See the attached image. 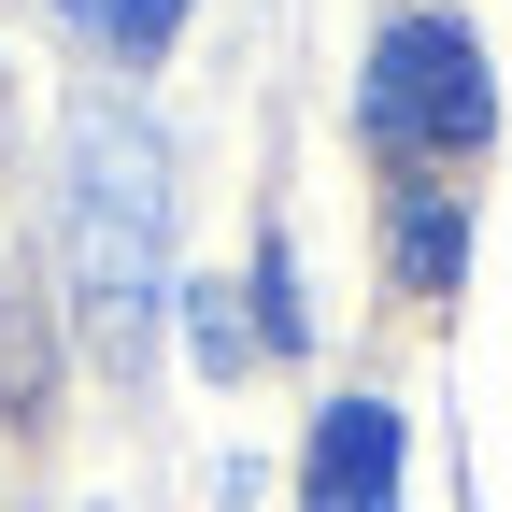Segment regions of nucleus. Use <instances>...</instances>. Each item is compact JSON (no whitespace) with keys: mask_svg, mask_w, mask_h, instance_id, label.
I'll use <instances>...</instances> for the list:
<instances>
[{"mask_svg":"<svg viewBox=\"0 0 512 512\" xmlns=\"http://www.w3.org/2000/svg\"><path fill=\"white\" fill-rule=\"evenodd\" d=\"M57 15H72L86 43H114V57H157V43L185 29V0H57Z\"/></svg>","mask_w":512,"mask_h":512,"instance_id":"39448f33","label":"nucleus"},{"mask_svg":"<svg viewBox=\"0 0 512 512\" xmlns=\"http://www.w3.org/2000/svg\"><path fill=\"white\" fill-rule=\"evenodd\" d=\"M299 512H399V413L384 399H328L313 470H299Z\"/></svg>","mask_w":512,"mask_h":512,"instance_id":"7ed1b4c3","label":"nucleus"},{"mask_svg":"<svg viewBox=\"0 0 512 512\" xmlns=\"http://www.w3.org/2000/svg\"><path fill=\"white\" fill-rule=\"evenodd\" d=\"M399 271H413L427 299L470 271V214H456V185H413V200H399Z\"/></svg>","mask_w":512,"mask_h":512,"instance_id":"20e7f679","label":"nucleus"},{"mask_svg":"<svg viewBox=\"0 0 512 512\" xmlns=\"http://www.w3.org/2000/svg\"><path fill=\"white\" fill-rule=\"evenodd\" d=\"M185 342H200V370H242L256 356V328L228 313V285H185Z\"/></svg>","mask_w":512,"mask_h":512,"instance_id":"423d86ee","label":"nucleus"},{"mask_svg":"<svg viewBox=\"0 0 512 512\" xmlns=\"http://www.w3.org/2000/svg\"><path fill=\"white\" fill-rule=\"evenodd\" d=\"M313 313H299V256L285 242H256V342H299Z\"/></svg>","mask_w":512,"mask_h":512,"instance_id":"0eeeda50","label":"nucleus"},{"mask_svg":"<svg viewBox=\"0 0 512 512\" xmlns=\"http://www.w3.org/2000/svg\"><path fill=\"white\" fill-rule=\"evenodd\" d=\"M370 128L399 157H470L484 128H498V86H484V43L456 15H399L370 43Z\"/></svg>","mask_w":512,"mask_h":512,"instance_id":"f03ea898","label":"nucleus"},{"mask_svg":"<svg viewBox=\"0 0 512 512\" xmlns=\"http://www.w3.org/2000/svg\"><path fill=\"white\" fill-rule=\"evenodd\" d=\"M57 256H72L86 342L143 356V313L171 299V143L114 100L72 114V143H57Z\"/></svg>","mask_w":512,"mask_h":512,"instance_id":"f257e3e1","label":"nucleus"}]
</instances>
